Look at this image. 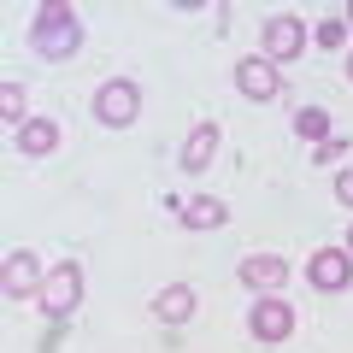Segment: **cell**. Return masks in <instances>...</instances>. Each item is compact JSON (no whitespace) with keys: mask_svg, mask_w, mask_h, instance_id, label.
<instances>
[{"mask_svg":"<svg viewBox=\"0 0 353 353\" xmlns=\"http://www.w3.org/2000/svg\"><path fill=\"white\" fill-rule=\"evenodd\" d=\"M30 41H36L41 59H71V53L83 48V18H77L65 0H48V6H36V30H30Z\"/></svg>","mask_w":353,"mask_h":353,"instance_id":"6da1fadb","label":"cell"},{"mask_svg":"<svg viewBox=\"0 0 353 353\" xmlns=\"http://www.w3.org/2000/svg\"><path fill=\"white\" fill-rule=\"evenodd\" d=\"M36 301H41V312H48L53 324H65V318L77 312V301H83V265H77V259H59V265L48 271V283H41Z\"/></svg>","mask_w":353,"mask_h":353,"instance_id":"7a4b0ae2","label":"cell"},{"mask_svg":"<svg viewBox=\"0 0 353 353\" xmlns=\"http://www.w3.org/2000/svg\"><path fill=\"white\" fill-rule=\"evenodd\" d=\"M136 112H141V88L136 83L112 77V83L94 88V118H101L106 130H130V124H136Z\"/></svg>","mask_w":353,"mask_h":353,"instance_id":"3957f363","label":"cell"},{"mask_svg":"<svg viewBox=\"0 0 353 353\" xmlns=\"http://www.w3.org/2000/svg\"><path fill=\"white\" fill-rule=\"evenodd\" d=\"M306 283L324 289V294H341L353 283V253L347 248H318L312 259H306Z\"/></svg>","mask_w":353,"mask_h":353,"instance_id":"277c9868","label":"cell"},{"mask_svg":"<svg viewBox=\"0 0 353 353\" xmlns=\"http://www.w3.org/2000/svg\"><path fill=\"white\" fill-rule=\"evenodd\" d=\"M236 88L248 94V101H277L283 94V71L265 59V53H248V59L236 65Z\"/></svg>","mask_w":353,"mask_h":353,"instance_id":"5b68a950","label":"cell"},{"mask_svg":"<svg viewBox=\"0 0 353 353\" xmlns=\"http://www.w3.org/2000/svg\"><path fill=\"white\" fill-rule=\"evenodd\" d=\"M41 259L30 248H12L6 253V277H0V289H6V301H24V294H41Z\"/></svg>","mask_w":353,"mask_h":353,"instance_id":"8992f818","label":"cell"},{"mask_svg":"<svg viewBox=\"0 0 353 353\" xmlns=\"http://www.w3.org/2000/svg\"><path fill=\"white\" fill-rule=\"evenodd\" d=\"M294 53H306V24L294 12H277L271 24H265V59H294Z\"/></svg>","mask_w":353,"mask_h":353,"instance_id":"52a82bcc","label":"cell"},{"mask_svg":"<svg viewBox=\"0 0 353 353\" xmlns=\"http://www.w3.org/2000/svg\"><path fill=\"white\" fill-rule=\"evenodd\" d=\"M248 330H253L259 341H283V336L294 330V306H289V301H277V294H265V301L248 312Z\"/></svg>","mask_w":353,"mask_h":353,"instance_id":"ba28073f","label":"cell"},{"mask_svg":"<svg viewBox=\"0 0 353 353\" xmlns=\"http://www.w3.org/2000/svg\"><path fill=\"white\" fill-rule=\"evenodd\" d=\"M218 141H224V130H218V118H201V124L189 130V141H183V171H189V176H201L206 165H212Z\"/></svg>","mask_w":353,"mask_h":353,"instance_id":"9c48e42d","label":"cell"},{"mask_svg":"<svg viewBox=\"0 0 353 353\" xmlns=\"http://www.w3.org/2000/svg\"><path fill=\"white\" fill-rule=\"evenodd\" d=\"M248 289H283L289 283V259H277V253H253V259H241V271H236Z\"/></svg>","mask_w":353,"mask_h":353,"instance_id":"30bf717a","label":"cell"},{"mask_svg":"<svg viewBox=\"0 0 353 353\" xmlns=\"http://www.w3.org/2000/svg\"><path fill=\"white\" fill-rule=\"evenodd\" d=\"M12 136H18V153H24V159H48V153L59 148V124H53V118H30Z\"/></svg>","mask_w":353,"mask_h":353,"instance_id":"8fae6325","label":"cell"},{"mask_svg":"<svg viewBox=\"0 0 353 353\" xmlns=\"http://www.w3.org/2000/svg\"><path fill=\"white\" fill-rule=\"evenodd\" d=\"M153 312H159V324H189V312H194V289H189V283H171V289H159V294H153Z\"/></svg>","mask_w":353,"mask_h":353,"instance_id":"7c38bea8","label":"cell"},{"mask_svg":"<svg viewBox=\"0 0 353 353\" xmlns=\"http://www.w3.org/2000/svg\"><path fill=\"white\" fill-rule=\"evenodd\" d=\"M224 218H230V206L218 201V194H194V201L183 206V224H189V230H218Z\"/></svg>","mask_w":353,"mask_h":353,"instance_id":"4fadbf2b","label":"cell"},{"mask_svg":"<svg viewBox=\"0 0 353 353\" xmlns=\"http://www.w3.org/2000/svg\"><path fill=\"white\" fill-rule=\"evenodd\" d=\"M294 136L324 148V141H330V112H324V106H301V112H294Z\"/></svg>","mask_w":353,"mask_h":353,"instance_id":"5bb4252c","label":"cell"},{"mask_svg":"<svg viewBox=\"0 0 353 353\" xmlns=\"http://www.w3.org/2000/svg\"><path fill=\"white\" fill-rule=\"evenodd\" d=\"M0 118H6L12 130L30 124V118H24V88H18V83H0Z\"/></svg>","mask_w":353,"mask_h":353,"instance_id":"9a60e30c","label":"cell"},{"mask_svg":"<svg viewBox=\"0 0 353 353\" xmlns=\"http://www.w3.org/2000/svg\"><path fill=\"white\" fill-rule=\"evenodd\" d=\"M312 36H318V48H341V41H347V18H324Z\"/></svg>","mask_w":353,"mask_h":353,"instance_id":"2e32d148","label":"cell"},{"mask_svg":"<svg viewBox=\"0 0 353 353\" xmlns=\"http://www.w3.org/2000/svg\"><path fill=\"white\" fill-rule=\"evenodd\" d=\"M341 153H347V141H336V136H330V141H324V148H318V165H336V159H341Z\"/></svg>","mask_w":353,"mask_h":353,"instance_id":"e0dca14e","label":"cell"},{"mask_svg":"<svg viewBox=\"0 0 353 353\" xmlns=\"http://www.w3.org/2000/svg\"><path fill=\"white\" fill-rule=\"evenodd\" d=\"M336 201L353 206V171H336Z\"/></svg>","mask_w":353,"mask_h":353,"instance_id":"ac0fdd59","label":"cell"},{"mask_svg":"<svg viewBox=\"0 0 353 353\" xmlns=\"http://www.w3.org/2000/svg\"><path fill=\"white\" fill-rule=\"evenodd\" d=\"M347 253H353V230H347Z\"/></svg>","mask_w":353,"mask_h":353,"instance_id":"d6986e66","label":"cell"},{"mask_svg":"<svg viewBox=\"0 0 353 353\" xmlns=\"http://www.w3.org/2000/svg\"><path fill=\"white\" fill-rule=\"evenodd\" d=\"M347 24H353V12H347Z\"/></svg>","mask_w":353,"mask_h":353,"instance_id":"ffe728a7","label":"cell"},{"mask_svg":"<svg viewBox=\"0 0 353 353\" xmlns=\"http://www.w3.org/2000/svg\"><path fill=\"white\" fill-rule=\"evenodd\" d=\"M347 77H353V65H347Z\"/></svg>","mask_w":353,"mask_h":353,"instance_id":"44dd1931","label":"cell"}]
</instances>
